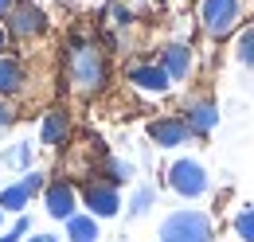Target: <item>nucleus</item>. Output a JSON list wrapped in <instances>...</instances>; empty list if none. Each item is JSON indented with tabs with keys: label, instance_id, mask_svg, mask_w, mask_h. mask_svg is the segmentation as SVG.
Returning a JSON list of instances; mask_svg holds the SVG:
<instances>
[{
	"label": "nucleus",
	"instance_id": "f257e3e1",
	"mask_svg": "<svg viewBox=\"0 0 254 242\" xmlns=\"http://www.w3.org/2000/svg\"><path fill=\"white\" fill-rule=\"evenodd\" d=\"M63 82L78 98H98L110 86V59L90 39H70L63 51Z\"/></svg>",
	"mask_w": 254,
	"mask_h": 242
},
{
	"label": "nucleus",
	"instance_id": "f03ea898",
	"mask_svg": "<svg viewBox=\"0 0 254 242\" xmlns=\"http://www.w3.org/2000/svg\"><path fill=\"white\" fill-rule=\"evenodd\" d=\"M160 242H215V223L207 211L195 207H180L160 223Z\"/></svg>",
	"mask_w": 254,
	"mask_h": 242
},
{
	"label": "nucleus",
	"instance_id": "7ed1b4c3",
	"mask_svg": "<svg viewBox=\"0 0 254 242\" xmlns=\"http://www.w3.org/2000/svg\"><path fill=\"white\" fill-rule=\"evenodd\" d=\"M195 20L211 39H227L243 20V0H199Z\"/></svg>",
	"mask_w": 254,
	"mask_h": 242
},
{
	"label": "nucleus",
	"instance_id": "20e7f679",
	"mask_svg": "<svg viewBox=\"0 0 254 242\" xmlns=\"http://www.w3.org/2000/svg\"><path fill=\"white\" fill-rule=\"evenodd\" d=\"M168 187H172L176 195H184V199H199V195H207L211 176H207V168H203L195 156H180V160H172V168H168Z\"/></svg>",
	"mask_w": 254,
	"mask_h": 242
},
{
	"label": "nucleus",
	"instance_id": "39448f33",
	"mask_svg": "<svg viewBox=\"0 0 254 242\" xmlns=\"http://www.w3.org/2000/svg\"><path fill=\"white\" fill-rule=\"evenodd\" d=\"M47 12L32 4V0H16L12 4V12L4 16V31H8V39H39L43 31H47Z\"/></svg>",
	"mask_w": 254,
	"mask_h": 242
},
{
	"label": "nucleus",
	"instance_id": "423d86ee",
	"mask_svg": "<svg viewBox=\"0 0 254 242\" xmlns=\"http://www.w3.org/2000/svg\"><path fill=\"white\" fill-rule=\"evenodd\" d=\"M82 207L94 219H114L122 211V195H118V183L110 180H86L82 183Z\"/></svg>",
	"mask_w": 254,
	"mask_h": 242
},
{
	"label": "nucleus",
	"instance_id": "0eeeda50",
	"mask_svg": "<svg viewBox=\"0 0 254 242\" xmlns=\"http://www.w3.org/2000/svg\"><path fill=\"white\" fill-rule=\"evenodd\" d=\"M149 141H153L157 149H184V145H191L195 137H191V129L184 125L180 114H168V118L149 121Z\"/></svg>",
	"mask_w": 254,
	"mask_h": 242
},
{
	"label": "nucleus",
	"instance_id": "6e6552de",
	"mask_svg": "<svg viewBox=\"0 0 254 242\" xmlns=\"http://www.w3.org/2000/svg\"><path fill=\"white\" fill-rule=\"evenodd\" d=\"M43 207L51 219H59L66 223L70 215H78V191H74V183L70 180H51L43 187Z\"/></svg>",
	"mask_w": 254,
	"mask_h": 242
},
{
	"label": "nucleus",
	"instance_id": "1a4fd4ad",
	"mask_svg": "<svg viewBox=\"0 0 254 242\" xmlns=\"http://www.w3.org/2000/svg\"><path fill=\"white\" fill-rule=\"evenodd\" d=\"M180 118H184V125L191 129V137H207V133L219 125V106H215L211 98H191Z\"/></svg>",
	"mask_w": 254,
	"mask_h": 242
},
{
	"label": "nucleus",
	"instance_id": "9d476101",
	"mask_svg": "<svg viewBox=\"0 0 254 242\" xmlns=\"http://www.w3.org/2000/svg\"><path fill=\"white\" fill-rule=\"evenodd\" d=\"M70 129H74V121H70V114H66L63 106L47 110L43 121H39V145H47V149H63L66 141H70Z\"/></svg>",
	"mask_w": 254,
	"mask_h": 242
},
{
	"label": "nucleus",
	"instance_id": "9b49d317",
	"mask_svg": "<svg viewBox=\"0 0 254 242\" xmlns=\"http://www.w3.org/2000/svg\"><path fill=\"white\" fill-rule=\"evenodd\" d=\"M129 82L145 94H168L172 90V78L160 70V62H133L129 66Z\"/></svg>",
	"mask_w": 254,
	"mask_h": 242
},
{
	"label": "nucleus",
	"instance_id": "f8f14e48",
	"mask_svg": "<svg viewBox=\"0 0 254 242\" xmlns=\"http://www.w3.org/2000/svg\"><path fill=\"white\" fill-rule=\"evenodd\" d=\"M157 62H160V70H164L172 82H184L191 74V47L188 43H164Z\"/></svg>",
	"mask_w": 254,
	"mask_h": 242
},
{
	"label": "nucleus",
	"instance_id": "ddd939ff",
	"mask_svg": "<svg viewBox=\"0 0 254 242\" xmlns=\"http://www.w3.org/2000/svg\"><path fill=\"white\" fill-rule=\"evenodd\" d=\"M24 86H28V70H24V62L0 55V98H16Z\"/></svg>",
	"mask_w": 254,
	"mask_h": 242
},
{
	"label": "nucleus",
	"instance_id": "4468645a",
	"mask_svg": "<svg viewBox=\"0 0 254 242\" xmlns=\"http://www.w3.org/2000/svg\"><path fill=\"white\" fill-rule=\"evenodd\" d=\"M66 242H98V219L94 215H70L66 219Z\"/></svg>",
	"mask_w": 254,
	"mask_h": 242
},
{
	"label": "nucleus",
	"instance_id": "2eb2a0df",
	"mask_svg": "<svg viewBox=\"0 0 254 242\" xmlns=\"http://www.w3.org/2000/svg\"><path fill=\"white\" fill-rule=\"evenodd\" d=\"M28 203H32V191H28V187H24V183L16 180V183H8V187H4V191H0V211H24V207H28Z\"/></svg>",
	"mask_w": 254,
	"mask_h": 242
},
{
	"label": "nucleus",
	"instance_id": "dca6fc26",
	"mask_svg": "<svg viewBox=\"0 0 254 242\" xmlns=\"http://www.w3.org/2000/svg\"><path fill=\"white\" fill-rule=\"evenodd\" d=\"M153 203H157V187H153V183H145V187H137V191H133V199H129V215H133V219H141Z\"/></svg>",
	"mask_w": 254,
	"mask_h": 242
},
{
	"label": "nucleus",
	"instance_id": "f3484780",
	"mask_svg": "<svg viewBox=\"0 0 254 242\" xmlns=\"http://www.w3.org/2000/svg\"><path fill=\"white\" fill-rule=\"evenodd\" d=\"M102 172H106V180H110V183L133 180V168H129L126 160H118V156H106V160H102Z\"/></svg>",
	"mask_w": 254,
	"mask_h": 242
},
{
	"label": "nucleus",
	"instance_id": "a211bd4d",
	"mask_svg": "<svg viewBox=\"0 0 254 242\" xmlns=\"http://www.w3.org/2000/svg\"><path fill=\"white\" fill-rule=\"evenodd\" d=\"M235 55H239V62H243V66H251V70H254V24H251V28H243V31H239Z\"/></svg>",
	"mask_w": 254,
	"mask_h": 242
},
{
	"label": "nucleus",
	"instance_id": "6ab92c4d",
	"mask_svg": "<svg viewBox=\"0 0 254 242\" xmlns=\"http://www.w3.org/2000/svg\"><path fill=\"white\" fill-rule=\"evenodd\" d=\"M235 235H239L243 242H254V203L235 215Z\"/></svg>",
	"mask_w": 254,
	"mask_h": 242
},
{
	"label": "nucleus",
	"instance_id": "aec40b11",
	"mask_svg": "<svg viewBox=\"0 0 254 242\" xmlns=\"http://www.w3.org/2000/svg\"><path fill=\"white\" fill-rule=\"evenodd\" d=\"M4 164H16V168H32V145L28 141H20L16 149L4 152Z\"/></svg>",
	"mask_w": 254,
	"mask_h": 242
},
{
	"label": "nucleus",
	"instance_id": "412c9836",
	"mask_svg": "<svg viewBox=\"0 0 254 242\" xmlns=\"http://www.w3.org/2000/svg\"><path fill=\"white\" fill-rule=\"evenodd\" d=\"M28 231H32V219H28V215H20V219H16V227H12L8 235H0V242H24Z\"/></svg>",
	"mask_w": 254,
	"mask_h": 242
},
{
	"label": "nucleus",
	"instance_id": "4be33fe9",
	"mask_svg": "<svg viewBox=\"0 0 254 242\" xmlns=\"http://www.w3.org/2000/svg\"><path fill=\"white\" fill-rule=\"evenodd\" d=\"M110 24L114 28H129L133 24V12H129L126 4H110Z\"/></svg>",
	"mask_w": 254,
	"mask_h": 242
},
{
	"label": "nucleus",
	"instance_id": "5701e85b",
	"mask_svg": "<svg viewBox=\"0 0 254 242\" xmlns=\"http://www.w3.org/2000/svg\"><path fill=\"white\" fill-rule=\"evenodd\" d=\"M24 187H28V191H32V195H39V191H43V187H47V176H43V172H35V168H28V172H24Z\"/></svg>",
	"mask_w": 254,
	"mask_h": 242
},
{
	"label": "nucleus",
	"instance_id": "b1692460",
	"mask_svg": "<svg viewBox=\"0 0 254 242\" xmlns=\"http://www.w3.org/2000/svg\"><path fill=\"white\" fill-rule=\"evenodd\" d=\"M12 121H16V110H12V106H8L4 98H0V129H8Z\"/></svg>",
	"mask_w": 254,
	"mask_h": 242
},
{
	"label": "nucleus",
	"instance_id": "393cba45",
	"mask_svg": "<svg viewBox=\"0 0 254 242\" xmlns=\"http://www.w3.org/2000/svg\"><path fill=\"white\" fill-rule=\"evenodd\" d=\"M12 4H16V0H0V20H4L8 12H12Z\"/></svg>",
	"mask_w": 254,
	"mask_h": 242
},
{
	"label": "nucleus",
	"instance_id": "a878e982",
	"mask_svg": "<svg viewBox=\"0 0 254 242\" xmlns=\"http://www.w3.org/2000/svg\"><path fill=\"white\" fill-rule=\"evenodd\" d=\"M8 47V31H4V24H0V51Z\"/></svg>",
	"mask_w": 254,
	"mask_h": 242
},
{
	"label": "nucleus",
	"instance_id": "bb28decb",
	"mask_svg": "<svg viewBox=\"0 0 254 242\" xmlns=\"http://www.w3.org/2000/svg\"><path fill=\"white\" fill-rule=\"evenodd\" d=\"M43 242H59V239H55V235H43Z\"/></svg>",
	"mask_w": 254,
	"mask_h": 242
},
{
	"label": "nucleus",
	"instance_id": "cd10ccee",
	"mask_svg": "<svg viewBox=\"0 0 254 242\" xmlns=\"http://www.w3.org/2000/svg\"><path fill=\"white\" fill-rule=\"evenodd\" d=\"M24 242H43V235H35V239H24Z\"/></svg>",
	"mask_w": 254,
	"mask_h": 242
},
{
	"label": "nucleus",
	"instance_id": "c85d7f7f",
	"mask_svg": "<svg viewBox=\"0 0 254 242\" xmlns=\"http://www.w3.org/2000/svg\"><path fill=\"white\" fill-rule=\"evenodd\" d=\"M0 223H4V211H0Z\"/></svg>",
	"mask_w": 254,
	"mask_h": 242
}]
</instances>
